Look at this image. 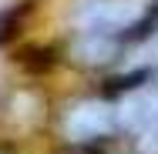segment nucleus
I'll return each mask as SVG.
<instances>
[{"instance_id":"obj_1","label":"nucleus","mask_w":158,"mask_h":154,"mask_svg":"<svg viewBox=\"0 0 158 154\" xmlns=\"http://www.w3.org/2000/svg\"><path fill=\"white\" fill-rule=\"evenodd\" d=\"M121 127L118 121V111L101 101V97H88V101H77L64 111L61 131L71 144H94V141H104L111 137L114 131Z\"/></svg>"},{"instance_id":"obj_2","label":"nucleus","mask_w":158,"mask_h":154,"mask_svg":"<svg viewBox=\"0 0 158 154\" xmlns=\"http://www.w3.org/2000/svg\"><path fill=\"white\" fill-rule=\"evenodd\" d=\"M121 127H128L145 151L158 154V97L155 94H135L118 111Z\"/></svg>"},{"instance_id":"obj_3","label":"nucleus","mask_w":158,"mask_h":154,"mask_svg":"<svg viewBox=\"0 0 158 154\" xmlns=\"http://www.w3.org/2000/svg\"><path fill=\"white\" fill-rule=\"evenodd\" d=\"M0 154H17V148L14 144H0Z\"/></svg>"}]
</instances>
